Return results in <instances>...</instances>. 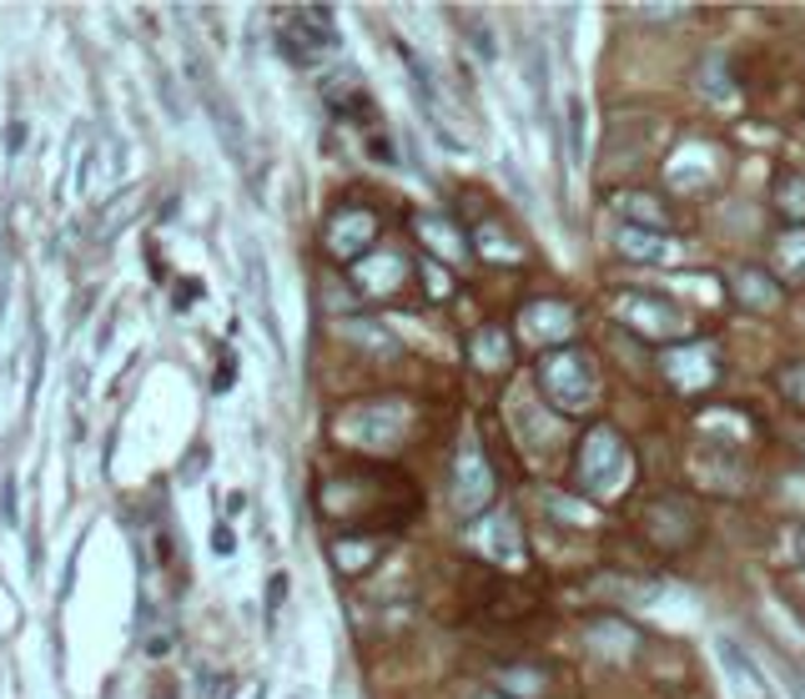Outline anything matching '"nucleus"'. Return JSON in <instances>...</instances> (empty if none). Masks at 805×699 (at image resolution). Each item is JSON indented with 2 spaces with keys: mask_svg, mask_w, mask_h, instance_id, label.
Segmentation results:
<instances>
[{
  "mask_svg": "<svg viewBox=\"0 0 805 699\" xmlns=\"http://www.w3.org/2000/svg\"><path fill=\"white\" fill-rule=\"evenodd\" d=\"M569 151H575V161L585 151V106L579 101H569Z\"/></svg>",
  "mask_w": 805,
  "mask_h": 699,
  "instance_id": "14",
  "label": "nucleus"
},
{
  "mask_svg": "<svg viewBox=\"0 0 805 699\" xmlns=\"http://www.w3.org/2000/svg\"><path fill=\"white\" fill-rule=\"evenodd\" d=\"M212 543H217V553H232V529H217L212 533Z\"/></svg>",
  "mask_w": 805,
  "mask_h": 699,
  "instance_id": "18",
  "label": "nucleus"
},
{
  "mask_svg": "<svg viewBox=\"0 0 805 699\" xmlns=\"http://www.w3.org/2000/svg\"><path fill=\"white\" fill-rule=\"evenodd\" d=\"M367 151H373L377 161H397V157H393V147H387L383 136H367Z\"/></svg>",
  "mask_w": 805,
  "mask_h": 699,
  "instance_id": "17",
  "label": "nucleus"
},
{
  "mask_svg": "<svg viewBox=\"0 0 805 699\" xmlns=\"http://www.w3.org/2000/svg\"><path fill=\"white\" fill-rule=\"evenodd\" d=\"M775 207H781L791 221H801V217H805V177L785 171V177H781V191H775Z\"/></svg>",
  "mask_w": 805,
  "mask_h": 699,
  "instance_id": "10",
  "label": "nucleus"
},
{
  "mask_svg": "<svg viewBox=\"0 0 805 699\" xmlns=\"http://www.w3.org/2000/svg\"><path fill=\"white\" fill-rule=\"evenodd\" d=\"M775 262L791 277H805V227H791L781 242H775Z\"/></svg>",
  "mask_w": 805,
  "mask_h": 699,
  "instance_id": "9",
  "label": "nucleus"
},
{
  "mask_svg": "<svg viewBox=\"0 0 805 699\" xmlns=\"http://www.w3.org/2000/svg\"><path fill=\"white\" fill-rule=\"evenodd\" d=\"M795 539H801V559H805V529H801V533H795Z\"/></svg>",
  "mask_w": 805,
  "mask_h": 699,
  "instance_id": "20",
  "label": "nucleus"
},
{
  "mask_svg": "<svg viewBox=\"0 0 805 699\" xmlns=\"http://www.w3.org/2000/svg\"><path fill=\"white\" fill-rule=\"evenodd\" d=\"M283 594H287V574H273V579H267V619H277Z\"/></svg>",
  "mask_w": 805,
  "mask_h": 699,
  "instance_id": "15",
  "label": "nucleus"
},
{
  "mask_svg": "<svg viewBox=\"0 0 805 699\" xmlns=\"http://www.w3.org/2000/svg\"><path fill=\"white\" fill-rule=\"evenodd\" d=\"M533 377H539V393L554 407H565V413H585L599 397V377H595V363L585 357V347H569V343L544 347Z\"/></svg>",
  "mask_w": 805,
  "mask_h": 699,
  "instance_id": "1",
  "label": "nucleus"
},
{
  "mask_svg": "<svg viewBox=\"0 0 805 699\" xmlns=\"http://www.w3.org/2000/svg\"><path fill=\"white\" fill-rule=\"evenodd\" d=\"M0 513H6V523L21 519V513H16V479H6V493H0Z\"/></svg>",
  "mask_w": 805,
  "mask_h": 699,
  "instance_id": "16",
  "label": "nucleus"
},
{
  "mask_svg": "<svg viewBox=\"0 0 805 699\" xmlns=\"http://www.w3.org/2000/svg\"><path fill=\"white\" fill-rule=\"evenodd\" d=\"M227 695H232V679L202 669V675H197V699H227Z\"/></svg>",
  "mask_w": 805,
  "mask_h": 699,
  "instance_id": "13",
  "label": "nucleus"
},
{
  "mask_svg": "<svg viewBox=\"0 0 805 699\" xmlns=\"http://www.w3.org/2000/svg\"><path fill=\"white\" fill-rule=\"evenodd\" d=\"M619 479H625V443H619V433L589 429L575 453V483L585 493H595V499H605V493L619 489Z\"/></svg>",
  "mask_w": 805,
  "mask_h": 699,
  "instance_id": "2",
  "label": "nucleus"
},
{
  "mask_svg": "<svg viewBox=\"0 0 805 699\" xmlns=\"http://www.w3.org/2000/svg\"><path fill=\"white\" fill-rule=\"evenodd\" d=\"M619 211H629V217H645L649 227H665V211H659V201H649V197H619Z\"/></svg>",
  "mask_w": 805,
  "mask_h": 699,
  "instance_id": "12",
  "label": "nucleus"
},
{
  "mask_svg": "<svg viewBox=\"0 0 805 699\" xmlns=\"http://www.w3.org/2000/svg\"><path fill=\"white\" fill-rule=\"evenodd\" d=\"M775 383H781L785 403H791V407H805V363H785Z\"/></svg>",
  "mask_w": 805,
  "mask_h": 699,
  "instance_id": "11",
  "label": "nucleus"
},
{
  "mask_svg": "<svg viewBox=\"0 0 805 699\" xmlns=\"http://www.w3.org/2000/svg\"><path fill=\"white\" fill-rule=\"evenodd\" d=\"M277 46H283L287 61L313 66L317 56L337 46L333 11H327V6H293V11H287V26L277 31Z\"/></svg>",
  "mask_w": 805,
  "mask_h": 699,
  "instance_id": "3",
  "label": "nucleus"
},
{
  "mask_svg": "<svg viewBox=\"0 0 805 699\" xmlns=\"http://www.w3.org/2000/svg\"><path fill=\"white\" fill-rule=\"evenodd\" d=\"M247 283L257 287V313H262V323H267V333L277 337V323H273V303H267V267H262V252H257V242H247Z\"/></svg>",
  "mask_w": 805,
  "mask_h": 699,
  "instance_id": "8",
  "label": "nucleus"
},
{
  "mask_svg": "<svg viewBox=\"0 0 805 699\" xmlns=\"http://www.w3.org/2000/svg\"><path fill=\"white\" fill-rule=\"evenodd\" d=\"M615 252H625V257H645V262H655L659 252H665V237H659L655 227H635V221H625V227L615 232Z\"/></svg>",
  "mask_w": 805,
  "mask_h": 699,
  "instance_id": "7",
  "label": "nucleus"
},
{
  "mask_svg": "<svg viewBox=\"0 0 805 699\" xmlns=\"http://www.w3.org/2000/svg\"><path fill=\"white\" fill-rule=\"evenodd\" d=\"M735 297H740V307H750V313H775V303H781V287H775L770 272L740 267V272H735Z\"/></svg>",
  "mask_w": 805,
  "mask_h": 699,
  "instance_id": "6",
  "label": "nucleus"
},
{
  "mask_svg": "<svg viewBox=\"0 0 805 699\" xmlns=\"http://www.w3.org/2000/svg\"><path fill=\"white\" fill-rule=\"evenodd\" d=\"M323 242H327V252H333L337 262H357L377 242V217L367 207H357V201H343V207L327 217Z\"/></svg>",
  "mask_w": 805,
  "mask_h": 699,
  "instance_id": "4",
  "label": "nucleus"
},
{
  "mask_svg": "<svg viewBox=\"0 0 805 699\" xmlns=\"http://www.w3.org/2000/svg\"><path fill=\"white\" fill-rule=\"evenodd\" d=\"M192 297H197V283H181V287H177V307H187Z\"/></svg>",
  "mask_w": 805,
  "mask_h": 699,
  "instance_id": "19",
  "label": "nucleus"
},
{
  "mask_svg": "<svg viewBox=\"0 0 805 699\" xmlns=\"http://www.w3.org/2000/svg\"><path fill=\"white\" fill-rule=\"evenodd\" d=\"M493 499V473L479 463V453H463V469L453 473V503L463 509V519H473V513L483 509V503Z\"/></svg>",
  "mask_w": 805,
  "mask_h": 699,
  "instance_id": "5",
  "label": "nucleus"
}]
</instances>
